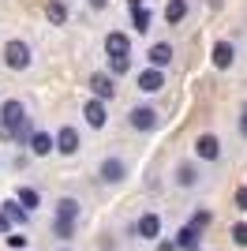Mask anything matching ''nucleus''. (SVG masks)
Here are the masks:
<instances>
[{"label": "nucleus", "instance_id": "obj_22", "mask_svg": "<svg viewBox=\"0 0 247 251\" xmlns=\"http://www.w3.org/2000/svg\"><path fill=\"white\" fill-rule=\"evenodd\" d=\"M52 232H56L60 240H72V236H75V221H64V218H56V221H52Z\"/></svg>", "mask_w": 247, "mask_h": 251}, {"label": "nucleus", "instance_id": "obj_15", "mask_svg": "<svg viewBox=\"0 0 247 251\" xmlns=\"http://www.w3.org/2000/svg\"><path fill=\"white\" fill-rule=\"evenodd\" d=\"M30 150H34V154H38V157H45V154H49V150H56V139H52L49 131H38V135L30 139Z\"/></svg>", "mask_w": 247, "mask_h": 251}, {"label": "nucleus", "instance_id": "obj_8", "mask_svg": "<svg viewBox=\"0 0 247 251\" xmlns=\"http://www.w3.org/2000/svg\"><path fill=\"white\" fill-rule=\"evenodd\" d=\"M135 232H139V240H154L157 232H161V218L157 214H143L139 225H135Z\"/></svg>", "mask_w": 247, "mask_h": 251}, {"label": "nucleus", "instance_id": "obj_28", "mask_svg": "<svg viewBox=\"0 0 247 251\" xmlns=\"http://www.w3.org/2000/svg\"><path fill=\"white\" fill-rule=\"evenodd\" d=\"M236 206H240V210H247V188H240V191H236Z\"/></svg>", "mask_w": 247, "mask_h": 251}, {"label": "nucleus", "instance_id": "obj_7", "mask_svg": "<svg viewBox=\"0 0 247 251\" xmlns=\"http://www.w3.org/2000/svg\"><path fill=\"white\" fill-rule=\"evenodd\" d=\"M56 150L60 154H79V131L75 127H60L56 131Z\"/></svg>", "mask_w": 247, "mask_h": 251}, {"label": "nucleus", "instance_id": "obj_6", "mask_svg": "<svg viewBox=\"0 0 247 251\" xmlns=\"http://www.w3.org/2000/svg\"><path fill=\"white\" fill-rule=\"evenodd\" d=\"M90 90H94V98L98 101H105V98H113V90H116V83H113V75H90Z\"/></svg>", "mask_w": 247, "mask_h": 251}, {"label": "nucleus", "instance_id": "obj_13", "mask_svg": "<svg viewBox=\"0 0 247 251\" xmlns=\"http://www.w3.org/2000/svg\"><path fill=\"white\" fill-rule=\"evenodd\" d=\"M176 244H180L184 251H202V248H198V229H195V225H184V229L176 232Z\"/></svg>", "mask_w": 247, "mask_h": 251}, {"label": "nucleus", "instance_id": "obj_30", "mask_svg": "<svg viewBox=\"0 0 247 251\" xmlns=\"http://www.w3.org/2000/svg\"><path fill=\"white\" fill-rule=\"evenodd\" d=\"M8 229H11V218L4 214V210H0V232H8Z\"/></svg>", "mask_w": 247, "mask_h": 251}, {"label": "nucleus", "instance_id": "obj_21", "mask_svg": "<svg viewBox=\"0 0 247 251\" xmlns=\"http://www.w3.org/2000/svg\"><path fill=\"white\" fill-rule=\"evenodd\" d=\"M187 15V0H169V4H165V19L169 23H180Z\"/></svg>", "mask_w": 247, "mask_h": 251}, {"label": "nucleus", "instance_id": "obj_18", "mask_svg": "<svg viewBox=\"0 0 247 251\" xmlns=\"http://www.w3.org/2000/svg\"><path fill=\"white\" fill-rule=\"evenodd\" d=\"M176 184H180V188H195V184H198V173H195L191 161H184V165L176 169Z\"/></svg>", "mask_w": 247, "mask_h": 251}, {"label": "nucleus", "instance_id": "obj_2", "mask_svg": "<svg viewBox=\"0 0 247 251\" xmlns=\"http://www.w3.org/2000/svg\"><path fill=\"white\" fill-rule=\"evenodd\" d=\"M4 60H8V68H15V72L30 68V45L26 42H8L4 45Z\"/></svg>", "mask_w": 247, "mask_h": 251}, {"label": "nucleus", "instance_id": "obj_1", "mask_svg": "<svg viewBox=\"0 0 247 251\" xmlns=\"http://www.w3.org/2000/svg\"><path fill=\"white\" fill-rule=\"evenodd\" d=\"M23 120H26V109H23V101H15V98H11V101H4V109H0V131L11 139L15 131H19Z\"/></svg>", "mask_w": 247, "mask_h": 251}, {"label": "nucleus", "instance_id": "obj_23", "mask_svg": "<svg viewBox=\"0 0 247 251\" xmlns=\"http://www.w3.org/2000/svg\"><path fill=\"white\" fill-rule=\"evenodd\" d=\"M19 202L26 210H34V206H38V191H34V188H19Z\"/></svg>", "mask_w": 247, "mask_h": 251}, {"label": "nucleus", "instance_id": "obj_20", "mask_svg": "<svg viewBox=\"0 0 247 251\" xmlns=\"http://www.w3.org/2000/svg\"><path fill=\"white\" fill-rule=\"evenodd\" d=\"M4 214L11 218V225H26V206H19V199L4 202Z\"/></svg>", "mask_w": 247, "mask_h": 251}, {"label": "nucleus", "instance_id": "obj_9", "mask_svg": "<svg viewBox=\"0 0 247 251\" xmlns=\"http://www.w3.org/2000/svg\"><path fill=\"white\" fill-rule=\"evenodd\" d=\"M165 86V75L161 68H150V72H139V90H146V94H157Z\"/></svg>", "mask_w": 247, "mask_h": 251}, {"label": "nucleus", "instance_id": "obj_26", "mask_svg": "<svg viewBox=\"0 0 247 251\" xmlns=\"http://www.w3.org/2000/svg\"><path fill=\"white\" fill-rule=\"evenodd\" d=\"M191 225H195V229H202V225H210V214H206V210H198L195 218H191Z\"/></svg>", "mask_w": 247, "mask_h": 251}, {"label": "nucleus", "instance_id": "obj_10", "mask_svg": "<svg viewBox=\"0 0 247 251\" xmlns=\"http://www.w3.org/2000/svg\"><path fill=\"white\" fill-rule=\"evenodd\" d=\"M82 116H86V124H90V127H105V101H98V98L86 101V105H82Z\"/></svg>", "mask_w": 247, "mask_h": 251}, {"label": "nucleus", "instance_id": "obj_19", "mask_svg": "<svg viewBox=\"0 0 247 251\" xmlns=\"http://www.w3.org/2000/svg\"><path fill=\"white\" fill-rule=\"evenodd\" d=\"M45 15H49V23H52V26H60V23L68 19V4H64V0H49Z\"/></svg>", "mask_w": 247, "mask_h": 251}, {"label": "nucleus", "instance_id": "obj_17", "mask_svg": "<svg viewBox=\"0 0 247 251\" xmlns=\"http://www.w3.org/2000/svg\"><path fill=\"white\" fill-rule=\"evenodd\" d=\"M232 60H236V49H232L228 42H217L214 45V64H217V68H228Z\"/></svg>", "mask_w": 247, "mask_h": 251}, {"label": "nucleus", "instance_id": "obj_24", "mask_svg": "<svg viewBox=\"0 0 247 251\" xmlns=\"http://www.w3.org/2000/svg\"><path fill=\"white\" fill-rule=\"evenodd\" d=\"M232 240H236L240 248H247V221H240V225H232Z\"/></svg>", "mask_w": 247, "mask_h": 251}, {"label": "nucleus", "instance_id": "obj_4", "mask_svg": "<svg viewBox=\"0 0 247 251\" xmlns=\"http://www.w3.org/2000/svg\"><path fill=\"white\" fill-rule=\"evenodd\" d=\"M195 154L202 157V161H217V157H221V143H217V135H198L195 139Z\"/></svg>", "mask_w": 247, "mask_h": 251}, {"label": "nucleus", "instance_id": "obj_27", "mask_svg": "<svg viewBox=\"0 0 247 251\" xmlns=\"http://www.w3.org/2000/svg\"><path fill=\"white\" fill-rule=\"evenodd\" d=\"M8 244H11L15 251H23V248H26V236H19V232H15V236H8Z\"/></svg>", "mask_w": 247, "mask_h": 251}, {"label": "nucleus", "instance_id": "obj_16", "mask_svg": "<svg viewBox=\"0 0 247 251\" xmlns=\"http://www.w3.org/2000/svg\"><path fill=\"white\" fill-rule=\"evenodd\" d=\"M169 60H173V45L157 42L154 49H150V64H154V68H169Z\"/></svg>", "mask_w": 247, "mask_h": 251}, {"label": "nucleus", "instance_id": "obj_5", "mask_svg": "<svg viewBox=\"0 0 247 251\" xmlns=\"http://www.w3.org/2000/svg\"><path fill=\"white\" fill-rule=\"evenodd\" d=\"M124 176H127V165H124L120 157H105L101 161V180L105 184H120Z\"/></svg>", "mask_w": 247, "mask_h": 251}, {"label": "nucleus", "instance_id": "obj_25", "mask_svg": "<svg viewBox=\"0 0 247 251\" xmlns=\"http://www.w3.org/2000/svg\"><path fill=\"white\" fill-rule=\"evenodd\" d=\"M127 68H131V60H127V56H113V75H124Z\"/></svg>", "mask_w": 247, "mask_h": 251}, {"label": "nucleus", "instance_id": "obj_29", "mask_svg": "<svg viewBox=\"0 0 247 251\" xmlns=\"http://www.w3.org/2000/svg\"><path fill=\"white\" fill-rule=\"evenodd\" d=\"M176 248H180L176 240H161V244H157V251H176Z\"/></svg>", "mask_w": 247, "mask_h": 251}, {"label": "nucleus", "instance_id": "obj_14", "mask_svg": "<svg viewBox=\"0 0 247 251\" xmlns=\"http://www.w3.org/2000/svg\"><path fill=\"white\" fill-rule=\"evenodd\" d=\"M56 218H64V221H79V199L64 195V199L56 202Z\"/></svg>", "mask_w": 247, "mask_h": 251}, {"label": "nucleus", "instance_id": "obj_32", "mask_svg": "<svg viewBox=\"0 0 247 251\" xmlns=\"http://www.w3.org/2000/svg\"><path fill=\"white\" fill-rule=\"evenodd\" d=\"M105 4H109V0H90V8H105Z\"/></svg>", "mask_w": 247, "mask_h": 251}, {"label": "nucleus", "instance_id": "obj_12", "mask_svg": "<svg viewBox=\"0 0 247 251\" xmlns=\"http://www.w3.org/2000/svg\"><path fill=\"white\" fill-rule=\"evenodd\" d=\"M131 23H135V30H139V34L150 30V11H146L143 0H131Z\"/></svg>", "mask_w": 247, "mask_h": 251}, {"label": "nucleus", "instance_id": "obj_31", "mask_svg": "<svg viewBox=\"0 0 247 251\" xmlns=\"http://www.w3.org/2000/svg\"><path fill=\"white\" fill-rule=\"evenodd\" d=\"M240 131H244V139H247V105H244V113H240Z\"/></svg>", "mask_w": 247, "mask_h": 251}, {"label": "nucleus", "instance_id": "obj_3", "mask_svg": "<svg viewBox=\"0 0 247 251\" xmlns=\"http://www.w3.org/2000/svg\"><path fill=\"white\" fill-rule=\"evenodd\" d=\"M127 120H131L135 131H150V127H157V113L150 109V105H135Z\"/></svg>", "mask_w": 247, "mask_h": 251}, {"label": "nucleus", "instance_id": "obj_11", "mask_svg": "<svg viewBox=\"0 0 247 251\" xmlns=\"http://www.w3.org/2000/svg\"><path fill=\"white\" fill-rule=\"evenodd\" d=\"M105 52H109V56H127V52H131L127 34H109V38H105Z\"/></svg>", "mask_w": 247, "mask_h": 251}]
</instances>
